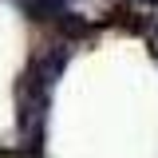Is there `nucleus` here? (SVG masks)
I'll use <instances>...</instances> for the list:
<instances>
[{"instance_id":"nucleus-1","label":"nucleus","mask_w":158,"mask_h":158,"mask_svg":"<svg viewBox=\"0 0 158 158\" xmlns=\"http://www.w3.org/2000/svg\"><path fill=\"white\" fill-rule=\"evenodd\" d=\"M142 4H158V0H142Z\"/></svg>"}]
</instances>
